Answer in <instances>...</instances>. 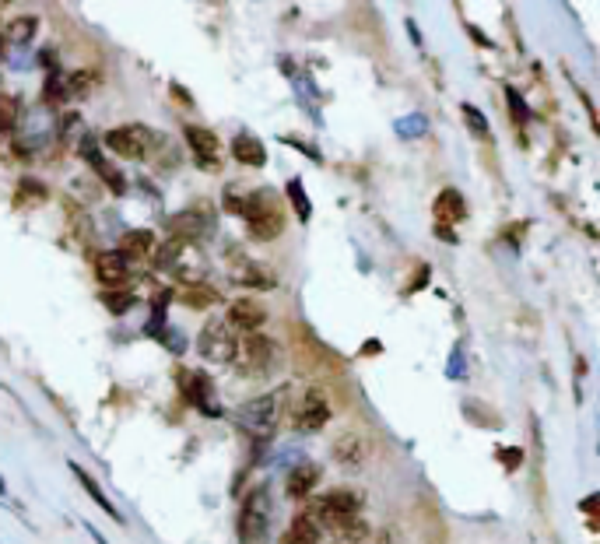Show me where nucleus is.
<instances>
[{
    "label": "nucleus",
    "instance_id": "1",
    "mask_svg": "<svg viewBox=\"0 0 600 544\" xmlns=\"http://www.w3.org/2000/svg\"><path fill=\"white\" fill-rule=\"evenodd\" d=\"M278 362H281L278 341H271L264 334L243 337L236 344V355H232V366H236V373L243 380H264V376H271L278 369Z\"/></svg>",
    "mask_w": 600,
    "mask_h": 544
},
{
    "label": "nucleus",
    "instance_id": "2",
    "mask_svg": "<svg viewBox=\"0 0 600 544\" xmlns=\"http://www.w3.org/2000/svg\"><path fill=\"white\" fill-rule=\"evenodd\" d=\"M285 404H288V387L260 394L253 401H246L243 408H236V425L250 432V436H271L281 425V418H285Z\"/></svg>",
    "mask_w": 600,
    "mask_h": 544
},
{
    "label": "nucleus",
    "instance_id": "3",
    "mask_svg": "<svg viewBox=\"0 0 600 544\" xmlns=\"http://www.w3.org/2000/svg\"><path fill=\"white\" fill-rule=\"evenodd\" d=\"M243 218L250 225V236L260 239V243H267L285 229V215H281L278 197L271 190H257V194L243 197Z\"/></svg>",
    "mask_w": 600,
    "mask_h": 544
},
{
    "label": "nucleus",
    "instance_id": "4",
    "mask_svg": "<svg viewBox=\"0 0 600 544\" xmlns=\"http://www.w3.org/2000/svg\"><path fill=\"white\" fill-rule=\"evenodd\" d=\"M267 523H271V495H267V488H250L236 520L239 544H264Z\"/></svg>",
    "mask_w": 600,
    "mask_h": 544
},
{
    "label": "nucleus",
    "instance_id": "5",
    "mask_svg": "<svg viewBox=\"0 0 600 544\" xmlns=\"http://www.w3.org/2000/svg\"><path fill=\"white\" fill-rule=\"evenodd\" d=\"M236 344H239L236 330L225 320H211L197 337V351L208 358V362H215V366H229L232 355H236Z\"/></svg>",
    "mask_w": 600,
    "mask_h": 544
},
{
    "label": "nucleus",
    "instance_id": "6",
    "mask_svg": "<svg viewBox=\"0 0 600 544\" xmlns=\"http://www.w3.org/2000/svg\"><path fill=\"white\" fill-rule=\"evenodd\" d=\"M151 130L144 127V123H123V127H113L106 134V144L113 148V155H120V158H144L148 155V148H151Z\"/></svg>",
    "mask_w": 600,
    "mask_h": 544
},
{
    "label": "nucleus",
    "instance_id": "7",
    "mask_svg": "<svg viewBox=\"0 0 600 544\" xmlns=\"http://www.w3.org/2000/svg\"><path fill=\"white\" fill-rule=\"evenodd\" d=\"M358 509H362V495H358L355 488H330V492L316 502V513L309 516H313L320 527H330V523L341 520V516H358Z\"/></svg>",
    "mask_w": 600,
    "mask_h": 544
},
{
    "label": "nucleus",
    "instance_id": "8",
    "mask_svg": "<svg viewBox=\"0 0 600 544\" xmlns=\"http://www.w3.org/2000/svg\"><path fill=\"white\" fill-rule=\"evenodd\" d=\"M330 415H334V408H330L327 394H323L320 387H313V390H306V394H302V401H299V408H295L292 422H295V429H299V432H320L323 425L330 422Z\"/></svg>",
    "mask_w": 600,
    "mask_h": 544
},
{
    "label": "nucleus",
    "instance_id": "9",
    "mask_svg": "<svg viewBox=\"0 0 600 544\" xmlns=\"http://www.w3.org/2000/svg\"><path fill=\"white\" fill-rule=\"evenodd\" d=\"M179 390L186 394V401L193 404V408L200 411V415H222V408L215 404V394H211V380L208 376H200V373H179L176 376Z\"/></svg>",
    "mask_w": 600,
    "mask_h": 544
},
{
    "label": "nucleus",
    "instance_id": "10",
    "mask_svg": "<svg viewBox=\"0 0 600 544\" xmlns=\"http://www.w3.org/2000/svg\"><path fill=\"white\" fill-rule=\"evenodd\" d=\"M169 225H172V239H183V243L200 239L204 232L211 229V204H208V208H204V204H193V208L179 211Z\"/></svg>",
    "mask_w": 600,
    "mask_h": 544
},
{
    "label": "nucleus",
    "instance_id": "11",
    "mask_svg": "<svg viewBox=\"0 0 600 544\" xmlns=\"http://www.w3.org/2000/svg\"><path fill=\"white\" fill-rule=\"evenodd\" d=\"M330 457H334V464L344 467V471H362L365 457H369V446H365V439L355 436V432H344V436H337V443L330 446Z\"/></svg>",
    "mask_w": 600,
    "mask_h": 544
},
{
    "label": "nucleus",
    "instance_id": "12",
    "mask_svg": "<svg viewBox=\"0 0 600 544\" xmlns=\"http://www.w3.org/2000/svg\"><path fill=\"white\" fill-rule=\"evenodd\" d=\"M225 323H229L232 330H246V334H257V330L267 323L264 302H257V299H236L229 306V316H225Z\"/></svg>",
    "mask_w": 600,
    "mask_h": 544
},
{
    "label": "nucleus",
    "instance_id": "13",
    "mask_svg": "<svg viewBox=\"0 0 600 544\" xmlns=\"http://www.w3.org/2000/svg\"><path fill=\"white\" fill-rule=\"evenodd\" d=\"M183 137H186V144H190V151L193 155H197V162L204 165V169H218V162H222V158H218V151H222V144H218V137L211 134L208 127H186L183 130Z\"/></svg>",
    "mask_w": 600,
    "mask_h": 544
},
{
    "label": "nucleus",
    "instance_id": "14",
    "mask_svg": "<svg viewBox=\"0 0 600 544\" xmlns=\"http://www.w3.org/2000/svg\"><path fill=\"white\" fill-rule=\"evenodd\" d=\"M130 278V260L120 250H106L95 257V281L106 288H116Z\"/></svg>",
    "mask_w": 600,
    "mask_h": 544
},
{
    "label": "nucleus",
    "instance_id": "15",
    "mask_svg": "<svg viewBox=\"0 0 600 544\" xmlns=\"http://www.w3.org/2000/svg\"><path fill=\"white\" fill-rule=\"evenodd\" d=\"M81 155H85L88 165H95V172L106 179V187L113 190V194H123V190H127V179H123L120 172H116L113 165H109L106 158L99 155V144H95L92 137H85V141H81Z\"/></svg>",
    "mask_w": 600,
    "mask_h": 544
},
{
    "label": "nucleus",
    "instance_id": "16",
    "mask_svg": "<svg viewBox=\"0 0 600 544\" xmlns=\"http://www.w3.org/2000/svg\"><path fill=\"white\" fill-rule=\"evenodd\" d=\"M278 544H323V527L309 513H299L288 523V530L281 534Z\"/></svg>",
    "mask_w": 600,
    "mask_h": 544
},
{
    "label": "nucleus",
    "instance_id": "17",
    "mask_svg": "<svg viewBox=\"0 0 600 544\" xmlns=\"http://www.w3.org/2000/svg\"><path fill=\"white\" fill-rule=\"evenodd\" d=\"M467 211H464V197H460V190H443V194L436 197V204H432V218L439 222V229H450L453 222H460Z\"/></svg>",
    "mask_w": 600,
    "mask_h": 544
},
{
    "label": "nucleus",
    "instance_id": "18",
    "mask_svg": "<svg viewBox=\"0 0 600 544\" xmlns=\"http://www.w3.org/2000/svg\"><path fill=\"white\" fill-rule=\"evenodd\" d=\"M316 485H320V467L309 464V460L306 464H295L292 474L285 478V492L292 495V499H306Z\"/></svg>",
    "mask_w": 600,
    "mask_h": 544
},
{
    "label": "nucleus",
    "instance_id": "19",
    "mask_svg": "<svg viewBox=\"0 0 600 544\" xmlns=\"http://www.w3.org/2000/svg\"><path fill=\"white\" fill-rule=\"evenodd\" d=\"M232 155H236V162L253 165V169H260V165L267 162L264 141H260V137H253V134H239L236 141H232Z\"/></svg>",
    "mask_w": 600,
    "mask_h": 544
},
{
    "label": "nucleus",
    "instance_id": "20",
    "mask_svg": "<svg viewBox=\"0 0 600 544\" xmlns=\"http://www.w3.org/2000/svg\"><path fill=\"white\" fill-rule=\"evenodd\" d=\"M64 218H67V229H71V236L78 239V243H92L95 239V222H92V215L88 211H81L78 204L74 201H67L64 204Z\"/></svg>",
    "mask_w": 600,
    "mask_h": 544
},
{
    "label": "nucleus",
    "instance_id": "21",
    "mask_svg": "<svg viewBox=\"0 0 600 544\" xmlns=\"http://www.w3.org/2000/svg\"><path fill=\"white\" fill-rule=\"evenodd\" d=\"M67 467H71V474H74V478H78V481H81V488H85V492H88V495H92V499H95V502H99V506H102V509H106V513H109V516H113V520H123V516H120V509H116V506H113V502H109V495H106V492H102V485H99V481H95V478H92V474H88V471H85V467H81V464H67Z\"/></svg>",
    "mask_w": 600,
    "mask_h": 544
},
{
    "label": "nucleus",
    "instance_id": "22",
    "mask_svg": "<svg viewBox=\"0 0 600 544\" xmlns=\"http://www.w3.org/2000/svg\"><path fill=\"white\" fill-rule=\"evenodd\" d=\"M151 250H155V236H151L148 229L127 232V236H123V243H120V253L127 260H144V257H151Z\"/></svg>",
    "mask_w": 600,
    "mask_h": 544
},
{
    "label": "nucleus",
    "instance_id": "23",
    "mask_svg": "<svg viewBox=\"0 0 600 544\" xmlns=\"http://www.w3.org/2000/svg\"><path fill=\"white\" fill-rule=\"evenodd\" d=\"M330 530H334V537L341 544H358V541H365V534H369L362 516H341V520L330 523Z\"/></svg>",
    "mask_w": 600,
    "mask_h": 544
},
{
    "label": "nucleus",
    "instance_id": "24",
    "mask_svg": "<svg viewBox=\"0 0 600 544\" xmlns=\"http://www.w3.org/2000/svg\"><path fill=\"white\" fill-rule=\"evenodd\" d=\"M183 253H186V243H183V239H169L165 246H158L155 264L162 267V271H176L179 260H183Z\"/></svg>",
    "mask_w": 600,
    "mask_h": 544
},
{
    "label": "nucleus",
    "instance_id": "25",
    "mask_svg": "<svg viewBox=\"0 0 600 544\" xmlns=\"http://www.w3.org/2000/svg\"><path fill=\"white\" fill-rule=\"evenodd\" d=\"M36 32H39V18L22 15V18H15V22H11L8 39H11V43H18V46H25V43H32V36H36Z\"/></svg>",
    "mask_w": 600,
    "mask_h": 544
},
{
    "label": "nucleus",
    "instance_id": "26",
    "mask_svg": "<svg viewBox=\"0 0 600 544\" xmlns=\"http://www.w3.org/2000/svg\"><path fill=\"white\" fill-rule=\"evenodd\" d=\"M179 299H183L186 306H197V309H200V306H215V302L222 299V295H218L211 285H208V288H204V285H190L183 295H179Z\"/></svg>",
    "mask_w": 600,
    "mask_h": 544
},
{
    "label": "nucleus",
    "instance_id": "27",
    "mask_svg": "<svg viewBox=\"0 0 600 544\" xmlns=\"http://www.w3.org/2000/svg\"><path fill=\"white\" fill-rule=\"evenodd\" d=\"M18 116H22L18 95H0V130H15Z\"/></svg>",
    "mask_w": 600,
    "mask_h": 544
},
{
    "label": "nucleus",
    "instance_id": "28",
    "mask_svg": "<svg viewBox=\"0 0 600 544\" xmlns=\"http://www.w3.org/2000/svg\"><path fill=\"white\" fill-rule=\"evenodd\" d=\"M288 197H292L299 222H309V215H313V204H309L306 190H302V179H292V183H288Z\"/></svg>",
    "mask_w": 600,
    "mask_h": 544
},
{
    "label": "nucleus",
    "instance_id": "29",
    "mask_svg": "<svg viewBox=\"0 0 600 544\" xmlns=\"http://www.w3.org/2000/svg\"><path fill=\"white\" fill-rule=\"evenodd\" d=\"M95 81H99V74L95 71H88V67H81V71H74L71 74V81H67V92H88V88L95 85Z\"/></svg>",
    "mask_w": 600,
    "mask_h": 544
},
{
    "label": "nucleus",
    "instance_id": "30",
    "mask_svg": "<svg viewBox=\"0 0 600 544\" xmlns=\"http://www.w3.org/2000/svg\"><path fill=\"white\" fill-rule=\"evenodd\" d=\"M102 299H106V306L113 309V313H127V309L137 302L130 292H123V295H120V292H106V295H102Z\"/></svg>",
    "mask_w": 600,
    "mask_h": 544
},
{
    "label": "nucleus",
    "instance_id": "31",
    "mask_svg": "<svg viewBox=\"0 0 600 544\" xmlns=\"http://www.w3.org/2000/svg\"><path fill=\"white\" fill-rule=\"evenodd\" d=\"M460 109H464V116H467V123H471V130H474V134H481V137H485V134H488V120H485V116H481L474 106H467V102H464V106H460Z\"/></svg>",
    "mask_w": 600,
    "mask_h": 544
},
{
    "label": "nucleus",
    "instance_id": "32",
    "mask_svg": "<svg viewBox=\"0 0 600 544\" xmlns=\"http://www.w3.org/2000/svg\"><path fill=\"white\" fill-rule=\"evenodd\" d=\"M506 99H509V109H513V116H520V120H530V109L527 102L516 95V88H506Z\"/></svg>",
    "mask_w": 600,
    "mask_h": 544
},
{
    "label": "nucleus",
    "instance_id": "33",
    "mask_svg": "<svg viewBox=\"0 0 600 544\" xmlns=\"http://www.w3.org/2000/svg\"><path fill=\"white\" fill-rule=\"evenodd\" d=\"M225 211L243 215V197H236V190H225Z\"/></svg>",
    "mask_w": 600,
    "mask_h": 544
},
{
    "label": "nucleus",
    "instance_id": "34",
    "mask_svg": "<svg viewBox=\"0 0 600 544\" xmlns=\"http://www.w3.org/2000/svg\"><path fill=\"white\" fill-rule=\"evenodd\" d=\"M172 95H176V102H183V106H193V99H190V92H186V88L172 85Z\"/></svg>",
    "mask_w": 600,
    "mask_h": 544
},
{
    "label": "nucleus",
    "instance_id": "35",
    "mask_svg": "<svg viewBox=\"0 0 600 544\" xmlns=\"http://www.w3.org/2000/svg\"><path fill=\"white\" fill-rule=\"evenodd\" d=\"M0 495H4V478H0Z\"/></svg>",
    "mask_w": 600,
    "mask_h": 544
}]
</instances>
